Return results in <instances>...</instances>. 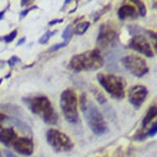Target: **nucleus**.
<instances>
[{"label":"nucleus","mask_w":157,"mask_h":157,"mask_svg":"<svg viewBox=\"0 0 157 157\" xmlns=\"http://www.w3.org/2000/svg\"><path fill=\"white\" fill-rule=\"evenodd\" d=\"M103 64V57L100 49H95L73 55L68 63V67L73 72H79L97 70Z\"/></svg>","instance_id":"obj_1"},{"label":"nucleus","mask_w":157,"mask_h":157,"mask_svg":"<svg viewBox=\"0 0 157 157\" xmlns=\"http://www.w3.org/2000/svg\"><path fill=\"white\" fill-rule=\"evenodd\" d=\"M24 103L33 113L38 115L47 124H56L58 114L47 96L39 95L23 98Z\"/></svg>","instance_id":"obj_2"},{"label":"nucleus","mask_w":157,"mask_h":157,"mask_svg":"<svg viewBox=\"0 0 157 157\" xmlns=\"http://www.w3.org/2000/svg\"><path fill=\"white\" fill-rule=\"evenodd\" d=\"M80 105L90 130L97 136L106 133L108 128L103 116L97 107L86 99L84 93L80 97Z\"/></svg>","instance_id":"obj_3"},{"label":"nucleus","mask_w":157,"mask_h":157,"mask_svg":"<svg viewBox=\"0 0 157 157\" xmlns=\"http://www.w3.org/2000/svg\"><path fill=\"white\" fill-rule=\"evenodd\" d=\"M97 80L101 86L114 99L122 100L125 96L127 82L119 76L100 72L97 74Z\"/></svg>","instance_id":"obj_4"},{"label":"nucleus","mask_w":157,"mask_h":157,"mask_svg":"<svg viewBox=\"0 0 157 157\" xmlns=\"http://www.w3.org/2000/svg\"><path fill=\"white\" fill-rule=\"evenodd\" d=\"M77 105V96L74 90L67 88L63 91L60 96V107L65 119L71 124L78 121Z\"/></svg>","instance_id":"obj_5"},{"label":"nucleus","mask_w":157,"mask_h":157,"mask_svg":"<svg viewBox=\"0 0 157 157\" xmlns=\"http://www.w3.org/2000/svg\"><path fill=\"white\" fill-rule=\"evenodd\" d=\"M46 140L49 146L58 152L70 151L74 147L69 136L57 129H49L47 132Z\"/></svg>","instance_id":"obj_6"},{"label":"nucleus","mask_w":157,"mask_h":157,"mask_svg":"<svg viewBox=\"0 0 157 157\" xmlns=\"http://www.w3.org/2000/svg\"><path fill=\"white\" fill-rule=\"evenodd\" d=\"M122 65L131 74L136 77H142L149 71V67L144 59L136 54H128L121 59Z\"/></svg>","instance_id":"obj_7"},{"label":"nucleus","mask_w":157,"mask_h":157,"mask_svg":"<svg viewBox=\"0 0 157 157\" xmlns=\"http://www.w3.org/2000/svg\"><path fill=\"white\" fill-rule=\"evenodd\" d=\"M131 49L139 52L140 54H143L147 58H152L154 56V52L151 44L147 40L142 36H135L131 39L128 45Z\"/></svg>","instance_id":"obj_8"},{"label":"nucleus","mask_w":157,"mask_h":157,"mask_svg":"<svg viewBox=\"0 0 157 157\" xmlns=\"http://www.w3.org/2000/svg\"><path fill=\"white\" fill-rule=\"evenodd\" d=\"M148 90L144 86L136 85L130 88L128 91V101L136 109L141 108L147 99Z\"/></svg>","instance_id":"obj_9"},{"label":"nucleus","mask_w":157,"mask_h":157,"mask_svg":"<svg viewBox=\"0 0 157 157\" xmlns=\"http://www.w3.org/2000/svg\"><path fill=\"white\" fill-rule=\"evenodd\" d=\"M117 37L115 30L109 25L102 24L97 37V43L103 48L108 47L113 44Z\"/></svg>","instance_id":"obj_10"},{"label":"nucleus","mask_w":157,"mask_h":157,"mask_svg":"<svg viewBox=\"0 0 157 157\" xmlns=\"http://www.w3.org/2000/svg\"><path fill=\"white\" fill-rule=\"evenodd\" d=\"M13 147L17 153L24 155H31L34 151L33 141L29 137H17L13 142Z\"/></svg>","instance_id":"obj_11"},{"label":"nucleus","mask_w":157,"mask_h":157,"mask_svg":"<svg viewBox=\"0 0 157 157\" xmlns=\"http://www.w3.org/2000/svg\"><path fill=\"white\" fill-rule=\"evenodd\" d=\"M17 138V135L13 128H5L0 126V142L5 146H10Z\"/></svg>","instance_id":"obj_12"},{"label":"nucleus","mask_w":157,"mask_h":157,"mask_svg":"<svg viewBox=\"0 0 157 157\" xmlns=\"http://www.w3.org/2000/svg\"><path fill=\"white\" fill-rule=\"evenodd\" d=\"M118 16L120 20H125L128 17H135L136 16V8L130 4L123 5L118 11Z\"/></svg>","instance_id":"obj_13"},{"label":"nucleus","mask_w":157,"mask_h":157,"mask_svg":"<svg viewBox=\"0 0 157 157\" xmlns=\"http://www.w3.org/2000/svg\"><path fill=\"white\" fill-rule=\"evenodd\" d=\"M156 113H157L156 106L155 105L151 106V107L148 109L147 114H146V116L144 117V119H143V120H142V127H143V128L147 127V125H148V124H150V123L152 121V119H155V117L156 116Z\"/></svg>","instance_id":"obj_14"},{"label":"nucleus","mask_w":157,"mask_h":157,"mask_svg":"<svg viewBox=\"0 0 157 157\" xmlns=\"http://www.w3.org/2000/svg\"><path fill=\"white\" fill-rule=\"evenodd\" d=\"M90 24L89 21H83V22L78 23L73 30V33L76 35H83L90 27Z\"/></svg>","instance_id":"obj_15"},{"label":"nucleus","mask_w":157,"mask_h":157,"mask_svg":"<svg viewBox=\"0 0 157 157\" xmlns=\"http://www.w3.org/2000/svg\"><path fill=\"white\" fill-rule=\"evenodd\" d=\"M72 35H73V29H72V25H68L63 32L62 38L63 39V41L68 44L72 39Z\"/></svg>","instance_id":"obj_16"},{"label":"nucleus","mask_w":157,"mask_h":157,"mask_svg":"<svg viewBox=\"0 0 157 157\" xmlns=\"http://www.w3.org/2000/svg\"><path fill=\"white\" fill-rule=\"evenodd\" d=\"M92 92L93 94H94V95H95V97L96 98V100L98 101V102H99L100 104L103 105L104 103H105L106 101H106V98L105 96V95H104L103 93L101 92V90H98L96 87L93 88Z\"/></svg>","instance_id":"obj_17"},{"label":"nucleus","mask_w":157,"mask_h":157,"mask_svg":"<svg viewBox=\"0 0 157 157\" xmlns=\"http://www.w3.org/2000/svg\"><path fill=\"white\" fill-rule=\"evenodd\" d=\"M57 33V31H46L45 33L43 35V36L40 38V40H39V43L41 44H46V43H48V41L49 40V39H50V37L53 36H54L55 34Z\"/></svg>","instance_id":"obj_18"},{"label":"nucleus","mask_w":157,"mask_h":157,"mask_svg":"<svg viewBox=\"0 0 157 157\" xmlns=\"http://www.w3.org/2000/svg\"><path fill=\"white\" fill-rule=\"evenodd\" d=\"M132 3H135L136 5V7L138 8V10H139L140 15L142 17H145L147 15V8H146V5L144 4V3L142 1H136V0H133Z\"/></svg>","instance_id":"obj_19"},{"label":"nucleus","mask_w":157,"mask_h":157,"mask_svg":"<svg viewBox=\"0 0 157 157\" xmlns=\"http://www.w3.org/2000/svg\"><path fill=\"white\" fill-rule=\"evenodd\" d=\"M17 30H14V31H12L10 34H8L7 36L2 37V40H3L4 42H6V43H10V42L13 41V40L17 37Z\"/></svg>","instance_id":"obj_20"},{"label":"nucleus","mask_w":157,"mask_h":157,"mask_svg":"<svg viewBox=\"0 0 157 157\" xmlns=\"http://www.w3.org/2000/svg\"><path fill=\"white\" fill-rule=\"evenodd\" d=\"M67 43L66 42L63 41L61 43H59V44H54L53 46H51L49 48V49L48 50L49 52H54V51H57V50H59V49H62L63 47H66L67 45Z\"/></svg>","instance_id":"obj_21"},{"label":"nucleus","mask_w":157,"mask_h":157,"mask_svg":"<svg viewBox=\"0 0 157 157\" xmlns=\"http://www.w3.org/2000/svg\"><path fill=\"white\" fill-rule=\"evenodd\" d=\"M17 63H21V60L18 57L13 56L12 58H11L10 59L8 60V65L10 66V67H13L15 66Z\"/></svg>","instance_id":"obj_22"},{"label":"nucleus","mask_w":157,"mask_h":157,"mask_svg":"<svg viewBox=\"0 0 157 157\" xmlns=\"http://www.w3.org/2000/svg\"><path fill=\"white\" fill-rule=\"evenodd\" d=\"M38 8V7L37 6H32V7H31V8H29L28 9H26V10H23L22 12H21V13H20V18L21 19H22L23 17H25L27 14H28L31 11L34 10V9H37Z\"/></svg>","instance_id":"obj_23"},{"label":"nucleus","mask_w":157,"mask_h":157,"mask_svg":"<svg viewBox=\"0 0 157 157\" xmlns=\"http://www.w3.org/2000/svg\"><path fill=\"white\" fill-rule=\"evenodd\" d=\"M157 132V124L156 123H154V124H152L151 128L150 129L149 132H148V133H147V136H154L155 135Z\"/></svg>","instance_id":"obj_24"},{"label":"nucleus","mask_w":157,"mask_h":157,"mask_svg":"<svg viewBox=\"0 0 157 157\" xmlns=\"http://www.w3.org/2000/svg\"><path fill=\"white\" fill-rule=\"evenodd\" d=\"M63 20V19H54V20H52L49 22V26H54V25H56L58 23H62Z\"/></svg>","instance_id":"obj_25"},{"label":"nucleus","mask_w":157,"mask_h":157,"mask_svg":"<svg viewBox=\"0 0 157 157\" xmlns=\"http://www.w3.org/2000/svg\"><path fill=\"white\" fill-rule=\"evenodd\" d=\"M3 153H4V155H5L6 157H17L15 155L13 154V152L10 151H8V150H4Z\"/></svg>","instance_id":"obj_26"},{"label":"nucleus","mask_w":157,"mask_h":157,"mask_svg":"<svg viewBox=\"0 0 157 157\" xmlns=\"http://www.w3.org/2000/svg\"><path fill=\"white\" fill-rule=\"evenodd\" d=\"M25 41H26V38H25V37H22V38L17 42V45L18 46H19V45H21L22 44H24V42Z\"/></svg>","instance_id":"obj_27"},{"label":"nucleus","mask_w":157,"mask_h":157,"mask_svg":"<svg viewBox=\"0 0 157 157\" xmlns=\"http://www.w3.org/2000/svg\"><path fill=\"white\" fill-rule=\"evenodd\" d=\"M6 119V115L5 114H3V113H0V123H2V122L4 121V119Z\"/></svg>","instance_id":"obj_28"},{"label":"nucleus","mask_w":157,"mask_h":157,"mask_svg":"<svg viewBox=\"0 0 157 157\" xmlns=\"http://www.w3.org/2000/svg\"><path fill=\"white\" fill-rule=\"evenodd\" d=\"M5 10L3 11H1L0 12V20H2V19H3V17H4V14H5Z\"/></svg>","instance_id":"obj_29"},{"label":"nucleus","mask_w":157,"mask_h":157,"mask_svg":"<svg viewBox=\"0 0 157 157\" xmlns=\"http://www.w3.org/2000/svg\"><path fill=\"white\" fill-rule=\"evenodd\" d=\"M0 157H3V155H2V153H1V151H0Z\"/></svg>","instance_id":"obj_30"}]
</instances>
